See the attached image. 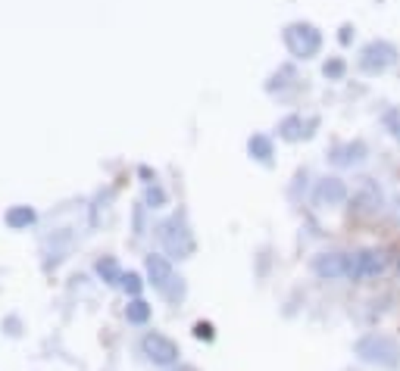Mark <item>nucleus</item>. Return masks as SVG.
<instances>
[{
    "instance_id": "9",
    "label": "nucleus",
    "mask_w": 400,
    "mask_h": 371,
    "mask_svg": "<svg viewBox=\"0 0 400 371\" xmlns=\"http://www.w3.org/2000/svg\"><path fill=\"white\" fill-rule=\"evenodd\" d=\"M366 159V144L363 141H353V144H344V147H338L332 153V162H338V166H357V162Z\"/></svg>"
},
{
    "instance_id": "14",
    "label": "nucleus",
    "mask_w": 400,
    "mask_h": 371,
    "mask_svg": "<svg viewBox=\"0 0 400 371\" xmlns=\"http://www.w3.org/2000/svg\"><path fill=\"white\" fill-rule=\"evenodd\" d=\"M341 72H344V63H341V60H332V63H326V75H332V78H338Z\"/></svg>"
},
{
    "instance_id": "18",
    "label": "nucleus",
    "mask_w": 400,
    "mask_h": 371,
    "mask_svg": "<svg viewBox=\"0 0 400 371\" xmlns=\"http://www.w3.org/2000/svg\"><path fill=\"white\" fill-rule=\"evenodd\" d=\"M172 371H194V368H172Z\"/></svg>"
},
{
    "instance_id": "7",
    "label": "nucleus",
    "mask_w": 400,
    "mask_h": 371,
    "mask_svg": "<svg viewBox=\"0 0 400 371\" xmlns=\"http://www.w3.org/2000/svg\"><path fill=\"white\" fill-rule=\"evenodd\" d=\"M353 269H357V278H379L388 269V256L381 250H359L353 256Z\"/></svg>"
},
{
    "instance_id": "6",
    "label": "nucleus",
    "mask_w": 400,
    "mask_h": 371,
    "mask_svg": "<svg viewBox=\"0 0 400 371\" xmlns=\"http://www.w3.org/2000/svg\"><path fill=\"white\" fill-rule=\"evenodd\" d=\"M319 44H322V38H319V32L313 25H291L288 28V47L297 56H313L319 50Z\"/></svg>"
},
{
    "instance_id": "4",
    "label": "nucleus",
    "mask_w": 400,
    "mask_h": 371,
    "mask_svg": "<svg viewBox=\"0 0 400 371\" xmlns=\"http://www.w3.org/2000/svg\"><path fill=\"white\" fill-rule=\"evenodd\" d=\"M353 206L359 212H379L385 206V190L379 188V181L357 178V184H353Z\"/></svg>"
},
{
    "instance_id": "11",
    "label": "nucleus",
    "mask_w": 400,
    "mask_h": 371,
    "mask_svg": "<svg viewBox=\"0 0 400 371\" xmlns=\"http://www.w3.org/2000/svg\"><path fill=\"white\" fill-rule=\"evenodd\" d=\"M147 318H150V306H147V303H141V300H135V303L129 306V322L144 324Z\"/></svg>"
},
{
    "instance_id": "10",
    "label": "nucleus",
    "mask_w": 400,
    "mask_h": 371,
    "mask_svg": "<svg viewBox=\"0 0 400 371\" xmlns=\"http://www.w3.org/2000/svg\"><path fill=\"white\" fill-rule=\"evenodd\" d=\"M147 271H150V278H154L156 287H166V284L172 281L169 262H166V259H160V256H150V259H147Z\"/></svg>"
},
{
    "instance_id": "13",
    "label": "nucleus",
    "mask_w": 400,
    "mask_h": 371,
    "mask_svg": "<svg viewBox=\"0 0 400 371\" xmlns=\"http://www.w3.org/2000/svg\"><path fill=\"white\" fill-rule=\"evenodd\" d=\"M194 337H197V340H213V324L197 322V324H194Z\"/></svg>"
},
{
    "instance_id": "19",
    "label": "nucleus",
    "mask_w": 400,
    "mask_h": 371,
    "mask_svg": "<svg viewBox=\"0 0 400 371\" xmlns=\"http://www.w3.org/2000/svg\"><path fill=\"white\" fill-rule=\"evenodd\" d=\"M397 271H400V256H397Z\"/></svg>"
},
{
    "instance_id": "2",
    "label": "nucleus",
    "mask_w": 400,
    "mask_h": 371,
    "mask_svg": "<svg viewBox=\"0 0 400 371\" xmlns=\"http://www.w3.org/2000/svg\"><path fill=\"white\" fill-rule=\"evenodd\" d=\"M397 63V47L388 41H369L366 47L359 50V66L366 72H385Z\"/></svg>"
},
{
    "instance_id": "5",
    "label": "nucleus",
    "mask_w": 400,
    "mask_h": 371,
    "mask_svg": "<svg viewBox=\"0 0 400 371\" xmlns=\"http://www.w3.org/2000/svg\"><path fill=\"white\" fill-rule=\"evenodd\" d=\"M141 350H144V356H147L154 365H172V362H178L176 340L163 337V334H147V337L141 340Z\"/></svg>"
},
{
    "instance_id": "3",
    "label": "nucleus",
    "mask_w": 400,
    "mask_h": 371,
    "mask_svg": "<svg viewBox=\"0 0 400 371\" xmlns=\"http://www.w3.org/2000/svg\"><path fill=\"white\" fill-rule=\"evenodd\" d=\"M313 271L326 281H335V278H357V269H353V256L347 253H322V256L313 259Z\"/></svg>"
},
{
    "instance_id": "16",
    "label": "nucleus",
    "mask_w": 400,
    "mask_h": 371,
    "mask_svg": "<svg viewBox=\"0 0 400 371\" xmlns=\"http://www.w3.org/2000/svg\"><path fill=\"white\" fill-rule=\"evenodd\" d=\"M101 275H107V278H113V275H116V269H113V265H109V262H107V265H101Z\"/></svg>"
},
{
    "instance_id": "12",
    "label": "nucleus",
    "mask_w": 400,
    "mask_h": 371,
    "mask_svg": "<svg viewBox=\"0 0 400 371\" xmlns=\"http://www.w3.org/2000/svg\"><path fill=\"white\" fill-rule=\"evenodd\" d=\"M385 125L391 128L394 137H400V109H391V113L385 115Z\"/></svg>"
},
{
    "instance_id": "1",
    "label": "nucleus",
    "mask_w": 400,
    "mask_h": 371,
    "mask_svg": "<svg viewBox=\"0 0 400 371\" xmlns=\"http://www.w3.org/2000/svg\"><path fill=\"white\" fill-rule=\"evenodd\" d=\"M353 352L359 362L379 365V368H397L400 365V344L388 334H363L353 344Z\"/></svg>"
},
{
    "instance_id": "15",
    "label": "nucleus",
    "mask_w": 400,
    "mask_h": 371,
    "mask_svg": "<svg viewBox=\"0 0 400 371\" xmlns=\"http://www.w3.org/2000/svg\"><path fill=\"white\" fill-rule=\"evenodd\" d=\"M125 287H129L131 293L141 291V281H138V275H129V278H125Z\"/></svg>"
},
{
    "instance_id": "17",
    "label": "nucleus",
    "mask_w": 400,
    "mask_h": 371,
    "mask_svg": "<svg viewBox=\"0 0 400 371\" xmlns=\"http://www.w3.org/2000/svg\"><path fill=\"white\" fill-rule=\"evenodd\" d=\"M341 41H344V44H347V41H350V25H344V28H341Z\"/></svg>"
},
{
    "instance_id": "8",
    "label": "nucleus",
    "mask_w": 400,
    "mask_h": 371,
    "mask_svg": "<svg viewBox=\"0 0 400 371\" xmlns=\"http://www.w3.org/2000/svg\"><path fill=\"white\" fill-rule=\"evenodd\" d=\"M316 200L322 203V206H338V203H344L347 200L344 181H338V178H326V181L316 188Z\"/></svg>"
}]
</instances>
